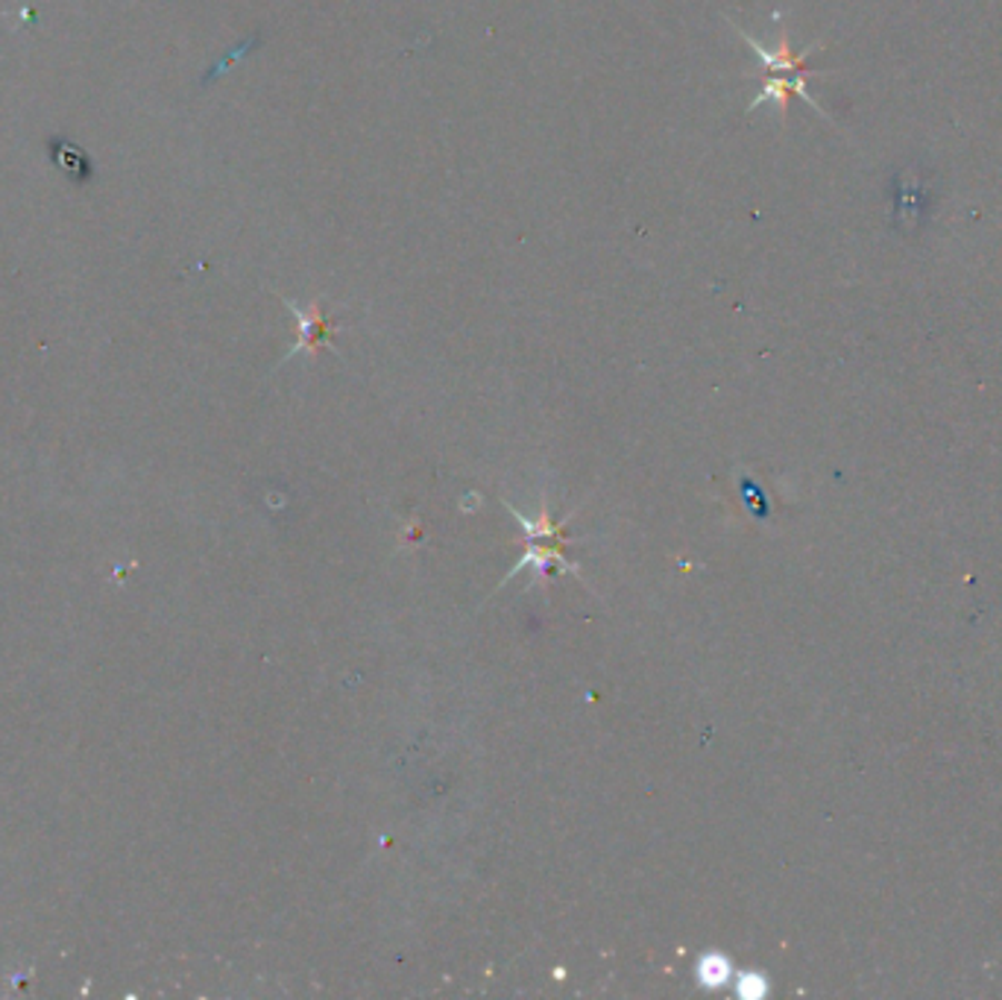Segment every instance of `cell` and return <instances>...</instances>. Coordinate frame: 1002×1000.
I'll list each match as a JSON object with an SVG mask.
<instances>
[{
	"label": "cell",
	"mask_w": 1002,
	"mask_h": 1000,
	"mask_svg": "<svg viewBox=\"0 0 1002 1000\" xmlns=\"http://www.w3.org/2000/svg\"><path fill=\"white\" fill-rule=\"evenodd\" d=\"M281 303L288 306V311L294 315V320H297V344L288 349V355L281 358V364L290 362V358L299 353L314 355L317 349H320V344H329V347L335 349V344H331V335H335V329H337V320H331V317L323 315V308L317 299H314L311 306H299L297 299H290V297H281Z\"/></svg>",
	"instance_id": "obj_1"
},
{
	"label": "cell",
	"mask_w": 1002,
	"mask_h": 1000,
	"mask_svg": "<svg viewBox=\"0 0 1002 1000\" xmlns=\"http://www.w3.org/2000/svg\"><path fill=\"white\" fill-rule=\"evenodd\" d=\"M736 32H738V36H742V39L747 41V48L754 50L756 59H760L762 68H765V73L788 71V73H806V77H812V73H815V71H810V68H806V59H810L812 53L819 50V44H812L810 50H801V53H794V50L788 48V32L786 30L780 32V39H777V44H774V48H765V44H762L760 39H754V36H751V32H747V30H742V27H736Z\"/></svg>",
	"instance_id": "obj_2"
},
{
	"label": "cell",
	"mask_w": 1002,
	"mask_h": 1000,
	"mask_svg": "<svg viewBox=\"0 0 1002 1000\" xmlns=\"http://www.w3.org/2000/svg\"><path fill=\"white\" fill-rule=\"evenodd\" d=\"M792 95L803 97V100H806V103H810L812 109H819V112L826 118V112L819 106V100H815V97H812L810 91H806V73H792L788 80H783V77H777V73H768V80H765V86H762V89H760V95H756L754 100H751V106H747V112H754V109H760L762 103H774L780 109V115L786 118L788 97H792Z\"/></svg>",
	"instance_id": "obj_3"
},
{
	"label": "cell",
	"mask_w": 1002,
	"mask_h": 1000,
	"mask_svg": "<svg viewBox=\"0 0 1002 1000\" xmlns=\"http://www.w3.org/2000/svg\"><path fill=\"white\" fill-rule=\"evenodd\" d=\"M727 977H730L727 960H724V957H718V953H706L704 960H701V966H698V980H701V983L710 986V989H715V986L727 983Z\"/></svg>",
	"instance_id": "obj_4"
}]
</instances>
